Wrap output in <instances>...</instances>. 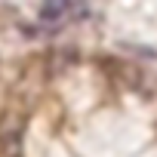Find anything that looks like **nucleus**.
Returning <instances> with one entry per match:
<instances>
[{
	"label": "nucleus",
	"mask_w": 157,
	"mask_h": 157,
	"mask_svg": "<svg viewBox=\"0 0 157 157\" xmlns=\"http://www.w3.org/2000/svg\"><path fill=\"white\" fill-rule=\"evenodd\" d=\"M25 139V117L19 111L0 114V157H22Z\"/></svg>",
	"instance_id": "nucleus-1"
},
{
	"label": "nucleus",
	"mask_w": 157,
	"mask_h": 157,
	"mask_svg": "<svg viewBox=\"0 0 157 157\" xmlns=\"http://www.w3.org/2000/svg\"><path fill=\"white\" fill-rule=\"evenodd\" d=\"M62 10H65V0H46L43 3V19H56V16H62Z\"/></svg>",
	"instance_id": "nucleus-2"
}]
</instances>
